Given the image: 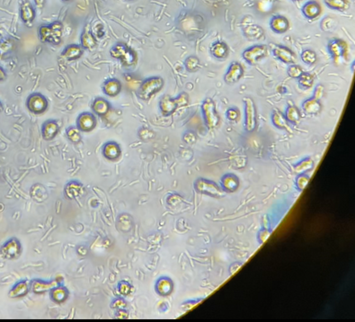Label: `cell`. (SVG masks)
Returning <instances> with one entry per match:
<instances>
[{
	"mask_svg": "<svg viewBox=\"0 0 355 322\" xmlns=\"http://www.w3.org/2000/svg\"><path fill=\"white\" fill-rule=\"evenodd\" d=\"M176 100L178 103V107L187 106L189 103V96L185 92H182L178 97H176Z\"/></svg>",
	"mask_w": 355,
	"mask_h": 322,
	"instance_id": "cell-48",
	"label": "cell"
},
{
	"mask_svg": "<svg viewBox=\"0 0 355 322\" xmlns=\"http://www.w3.org/2000/svg\"><path fill=\"white\" fill-rule=\"evenodd\" d=\"M241 265H242V264H241V263H237V262H236L234 264H231V267H230V273H231V274H235L236 272L241 267Z\"/></svg>",
	"mask_w": 355,
	"mask_h": 322,
	"instance_id": "cell-55",
	"label": "cell"
},
{
	"mask_svg": "<svg viewBox=\"0 0 355 322\" xmlns=\"http://www.w3.org/2000/svg\"><path fill=\"white\" fill-rule=\"evenodd\" d=\"M103 156L108 160H117L120 157L121 149L120 145L116 141H108L102 148Z\"/></svg>",
	"mask_w": 355,
	"mask_h": 322,
	"instance_id": "cell-20",
	"label": "cell"
},
{
	"mask_svg": "<svg viewBox=\"0 0 355 322\" xmlns=\"http://www.w3.org/2000/svg\"><path fill=\"white\" fill-rule=\"evenodd\" d=\"M244 35H245V38L251 40V41L259 40L264 35V30L259 25L250 24L244 29Z\"/></svg>",
	"mask_w": 355,
	"mask_h": 322,
	"instance_id": "cell-33",
	"label": "cell"
},
{
	"mask_svg": "<svg viewBox=\"0 0 355 322\" xmlns=\"http://www.w3.org/2000/svg\"><path fill=\"white\" fill-rule=\"evenodd\" d=\"M270 27L276 34H284L290 27L289 20L283 15H274L270 21Z\"/></svg>",
	"mask_w": 355,
	"mask_h": 322,
	"instance_id": "cell-23",
	"label": "cell"
},
{
	"mask_svg": "<svg viewBox=\"0 0 355 322\" xmlns=\"http://www.w3.org/2000/svg\"><path fill=\"white\" fill-rule=\"evenodd\" d=\"M315 166L314 163V160L311 158H305L302 160H300L299 162H297V164L294 165L293 167V171L294 173L297 174V175H300V174H306L308 171H310Z\"/></svg>",
	"mask_w": 355,
	"mask_h": 322,
	"instance_id": "cell-34",
	"label": "cell"
},
{
	"mask_svg": "<svg viewBox=\"0 0 355 322\" xmlns=\"http://www.w3.org/2000/svg\"><path fill=\"white\" fill-rule=\"evenodd\" d=\"M139 137L141 139H144V140H148V139H152L154 137V132L150 129H147V128H142L139 130Z\"/></svg>",
	"mask_w": 355,
	"mask_h": 322,
	"instance_id": "cell-49",
	"label": "cell"
},
{
	"mask_svg": "<svg viewBox=\"0 0 355 322\" xmlns=\"http://www.w3.org/2000/svg\"><path fill=\"white\" fill-rule=\"evenodd\" d=\"M129 318V312L124 309H120V310H116V319L118 320H125Z\"/></svg>",
	"mask_w": 355,
	"mask_h": 322,
	"instance_id": "cell-54",
	"label": "cell"
},
{
	"mask_svg": "<svg viewBox=\"0 0 355 322\" xmlns=\"http://www.w3.org/2000/svg\"><path fill=\"white\" fill-rule=\"evenodd\" d=\"M97 125L96 116L90 112L81 113L77 118V127L81 132H90Z\"/></svg>",
	"mask_w": 355,
	"mask_h": 322,
	"instance_id": "cell-10",
	"label": "cell"
},
{
	"mask_svg": "<svg viewBox=\"0 0 355 322\" xmlns=\"http://www.w3.org/2000/svg\"><path fill=\"white\" fill-rule=\"evenodd\" d=\"M271 231H269L267 229H264L262 231H259L258 233V242L260 244H264L265 241H267L269 239V237L271 236Z\"/></svg>",
	"mask_w": 355,
	"mask_h": 322,
	"instance_id": "cell-51",
	"label": "cell"
},
{
	"mask_svg": "<svg viewBox=\"0 0 355 322\" xmlns=\"http://www.w3.org/2000/svg\"><path fill=\"white\" fill-rule=\"evenodd\" d=\"M272 123L277 129L292 131V129L289 125L288 121L286 119L285 116H283L280 111L275 110L273 112Z\"/></svg>",
	"mask_w": 355,
	"mask_h": 322,
	"instance_id": "cell-32",
	"label": "cell"
},
{
	"mask_svg": "<svg viewBox=\"0 0 355 322\" xmlns=\"http://www.w3.org/2000/svg\"><path fill=\"white\" fill-rule=\"evenodd\" d=\"M83 53L84 49L82 48L80 44H69L64 48L61 56L67 62H73L81 58Z\"/></svg>",
	"mask_w": 355,
	"mask_h": 322,
	"instance_id": "cell-22",
	"label": "cell"
},
{
	"mask_svg": "<svg viewBox=\"0 0 355 322\" xmlns=\"http://www.w3.org/2000/svg\"><path fill=\"white\" fill-rule=\"evenodd\" d=\"M121 82L116 77L108 78L102 85V90L109 97H116L121 91Z\"/></svg>",
	"mask_w": 355,
	"mask_h": 322,
	"instance_id": "cell-19",
	"label": "cell"
},
{
	"mask_svg": "<svg viewBox=\"0 0 355 322\" xmlns=\"http://www.w3.org/2000/svg\"><path fill=\"white\" fill-rule=\"evenodd\" d=\"M310 181V178L306 175V174H300V175H297V178H296V187L299 191H303L305 188H307V185L309 184Z\"/></svg>",
	"mask_w": 355,
	"mask_h": 322,
	"instance_id": "cell-41",
	"label": "cell"
},
{
	"mask_svg": "<svg viewBox=\"0 0 355 322\" xmlns=\"http://www.w3.org/2000/svg\"><path fill=\"white\" fill-rule=\"evenodd\" d=\"M48 99L41 93H33L27 97L26 107L35 116L44 114L48 109Z\"/></svg>",
	"mask_w": 355,
	"mask_h": 322,
	"instance_id": "cell-5",
	"label": "cell"
},
{
	"mask_svg": "<svg viewBox=\"0 0 355 322\" xmlns=\"http://www.w3.org/2000/svg\"><path fill=\"white\" fill-rule=\"evenodd\" d=\"M293 1H301V0H293Z\"/></svg>",
	"mask_w": 355,
	"mask_h": 322,
	"instance_id": "cell-60",
	"label": "cell"
},
{
	"mask_svg": "<svg viewBox=\"0 0 355 322\" xmlns=\"http://www.w3.org/2000/svg\"><path fill=\"white\" fill-rule=\"evenodd\" d=\"M156 292L161 296H168L170 295L174 290L173 281L168 277H160L157 281L156 285H155Z\"/></svg>",
	"mask_w": 355,
	"mask_h": 322,
	"instance_id": "cell-25",
	"label": "cell"
},
{
	"mask_svg": "<svg viewBox=\"0 0 355 322\" xmlns=\"http://www.w3.org/2000/svg\"><path fill=\"white\" fill-rule=\"evenodd\" d=\"M111 104L109 101L104 97H96L91 104V109L93 114L99 117L107 116L111 111Z\"/></svg>",
	"mask_w": 355,
	"mask_h": 322,
	"instance_id": "cell-18",
	"label": "cell"
},
{
	"mask_svg": "<svg viewBox=\"0 0 355 322\" xmlns=\"http://www.w3.org/2000/svg\"><path fill=\"white\" fill-rule=\"evenodd\" d=\"M273 54L275 58L285 64H293L296 62V54L283 45H275L273 48Z\"/></svg>",
	"mask_w": 355,
	"mask_h": 322,
	"instance_id": "cell-15",
	"label": "cell"
},
{
	"mask_svg": "<svg viewBox=\"0 0 355 322\" xmlns=\"http://www.w3.org/2000/svg\"><path fill=\"white\" fill-rule=\"evenodd\" d=\"M3 111V105H2V103L0 102V112H2Z\"/></svg>",
	"mask_w": 355,
	"mask_h": 322,
	"instance_id": "cell-58",
	"label": "cell"
},
{
	"mask_svg": "<svg viewBox=\"0 0 355 322\" xmlns=\"http://www.w3.org/2000/svg\"><path fill=\"white\" fill-rule=\"evenodd\" d=\"M226 116L228 118V120L231 121V122H235V121L238 119L239 117V111L237 109H236L234 107L228 109L226 112Z\"/></svg>",
	"mask_w": 355,
	"mask_h": 322,
	"instance_id": "cell-47",
	"label": "cell"
},
{
	"mask_svg": "<svg viewBox=\"0 0 355 322\" xmlns=\"http://www.w3.org/2000/svg\"><path fill=\"white\" fill-rule=\"evenodd\" d=\"M324 93H325V88L322 86L321 84H319V85H317V87H315L314 95L312 97L316 98L317 100H320L323 96H324Z\"/></svg>",
	"mask_w": 355,
	"mask_h": 322,
	"instance_id": "cell-52",
	"label": "cell"
},
{
	"mask_svg": "<svg viewBox=\"0 0 355 322\" xmlns=\"http://www.w3.org/2000/svg\"><path fill=\"white\" fill-rule=\"evenodd\" d=\"M59 130V127L56 121H46L42 126V136L45 140H52L58 135Z\"/></svg>",
	"mask_w": 355,
	"mask_h": 322,
	"instance_id": "cell-24",
	"label": "cell"
},
{
	"mask_svg": "<svg viewBox=\"0 0 355 322\" xmlns=\"http://www.w3.org/2000/svg\"><path fill=\"white\" fill-rule=\"evenodd\" d=\"M129 1H133V0H129Z\"/></svg>",
	"mask_w": 355,
	"mask_h": 322,
	"instance_id": "cell-61",
	"label": "cell"
},
{
	"mask_svg": "<svg viewBox=\"0 0 355 322\" xmlns=\"http://www.w3.org/2000/svg\"><path fill=\"white\" fill-rule=\"evenodd\" d=\"M182 139H183V141H184L185 143H187V144H193V143L196 141V134H195L194 132H192V131L188 130V131H186V132L183 134V136H182Z\"/></svg>",
	"mask_w": 355,
	"mask_h": 322,
	"instance_id": "cell-50",
	"label": "cell"
},
{
	"mask_svg": "<svg viewBox=\"0 0 355 322\" xmlns=\"http://www.w3.org/2000/svg\"><path fill=\"white\" fill-rule=\"evenodd\" d=\"M159 110L163 116H170L178 110V105L176 98L169 95H164L159 100Z\"/></svg>",
	"mask_w": 355,
	"mask_h": 322,
	"instance_id": "cell-16",
	"label": "cell"
},
{
	"mask_svg": "<svg viewBox=\"0 0 355 322\" xmlns=\"http://www.w3.org/2000/svg\"><path fill=\"white\" fill-rule=\"evenodd\" d=\"M66 136H67V139L74 144L79 143L81 140V131L77 128V126L67 127V130H66Z\"/></svg>",
	"mask_w": 355,
	"mask_h": 322,
	"instance_id": "cell-38",
	"label": "cell"
},
{
	"mask_svg": "<svg viewBox=\"0 0 355 322\" xmlns=\"http://www.w3.org/2000/svg\"><path fill=\"white\" fill-rule=\"evenodd\" d=\"M117 291H118V293H120V295L126 296V295L130 294L132 292V286L127 281H121L117 285Z\"/></svg>",
	"mask_w": 355,
	"mask_h": 322,
	"instance_id": "cell-43",
	"label": "cell"
},
{
	"mask_svg": "<svg viewBox=\"0 0 355 322\" xmlns=\"http://www.w3.org/2000/svg\"><path fill=\"white\" fill-rule=\"evenodd\" d=\"M211 55L218 60H225L228 58L230 49L224 42H216L211 46Z\"/></svg>",
	"mask_w": 355,
	"mask_h": 322,
	"instance_id": "cell-31",
	"label": "cell"
},
{
	"mask_svg": "<svg viewBox=\"0 0 355 322\" xmlns=\"http://www.w3.org/2000/svg\"><path fill=\"white\" fill-rule=\"evenodd\" d=\"M302 110L307 116H317L322 110L320 100H317L314 97L308 98L303 102Z\"/></svg>",
	"mask_w": 355,
	"mask_h": 322,
	"instance_id": "cell-30",
	"label": "cell"
},
{
	"mask_svg": "<svg viewBox=\"0 0 355 322\" xmlns=\"http://www.w3.org/2000/svg\"><path fill=\"white\" fill-rule=\"evenodd\" d=\"M321 6L317 3V1H308L305 5H303L302 13L305 17L307 19H315L318 15L321 14Z\"/></svg>",
	"mask_w": 355,
	"mask_h": 322,
	"instance_id": "cell-29",
	"label": "cell"
},
{
	"mask_svg": "<svg viewBox=\"0 0 355 322\" xmlns=\"http://www.w3.org/2000/svg\"><path fill=\"white\" fill-rule=\"evenodd\" d=\"M303 72H304V70H303L302 67L298 65H294V64L290 65L288 70H287L289 77L291 78H294V79H297Z\"/></svg>",
	"mask_w": 355,
	"mask_h": 322,
	"instance_id": "cell-42",
	"label": "cell"
},
{
	"mask_svg": "<svg viewBox=\"0 0 355 322\" xmlns=\"http://www.w3.org/2000/svg\"><path fill=\"white\" fill-rule=\"evenodd\" d=\"M34 5L40 9H43L45 5V0H34Z\"/></svg>",
	"mask_w": 355,
	"mask_h": 322,
	"instance_id": "cell-56",
	"label": "cell"
},
{
	"mask_svg": "<svg viewBox=\"0 0 355 322\" xmlns=\"http://www.w3.org/2000/svg\"><path fill=\"white\" fill-rule=\"evenodd\" d=\"M245 106V129L248 132L255 130L257 125V113L254 102L251 97H245L243 99Z\"/></svg>",
	"mask_w": 355,
	"mask_h": 322,
	"instance_id": "cell-9",
	"label": "cell"
},
{
	"mask_svg": "<svg viewBox=\"0 0 355 322\" xmlns=\"http://www.w3.org/2000/svg\"><path fill=\"white\" fill-rule=\"evenodd\" d=\"M30 291V282L27 280H21L14 284V286L10 289L8 292V297L12 299L24 297Z\"/></svg>",
	"mask_w": 355,
	"mask_h": 322,
	"instance_id": "cell-21",
	"label": "cell"
},
{
	"mask_svg": "<svg viewBox=\"0 0 355 322\" xmlns=\"http://www.w3.org/2000/svg\"><path fill=\"white\" fill-rule=\"evenodd\" d=\"M112 58L120 61L126 68L134 67L138 63V54L133 49L124 43H117L110 50Z\"/></svg>",
	"mask_w": 355,
	"mask_h": 322,
	"instance_id": "cell-3",
	"label": "cell"
},
{
	"mask_svg": "<svg viewBox=\"0 0 355 322\" xmlns=\"http://www.w3.org/2000/svg\"><path fill=\"white\" fill-rule=\"evenodd\" d=\"M80 45L82 48L87 51H91L97 45V38L93 34L91 29L85 28L80 36Z\"/></svg>",
	"mask_w": 355,
	"mask_h": 322,
	"instance_id": "cell-28",
	"label": "cell"
},
{
	"mask_svg": "<svg viewBox=\"0 0 355 322\" xmlns=\"http://www.w3.org/2000/svg\"><path fill=\"white\" fill-rule=\"evenodd\" d=\"M297 79H298V86H299V87L302 88V89H305V90L311 88L313 87V85H314V80H315L314 76L312 74L305 72V71L300 75V77H298Z\"/></svg>",
	"mask_w": 355,
	"mask_h": 322,
	"instance_id": "cell-37",
	"label": "cell"
},
{
	"mask_svg": "<svg viewBox=\"0 0 355 322\" xmlns=\"http://www.w3.org/2000/svg\"><path fill=\"white\" fill-rule=\"evenodd\" d=\"M324 2L328 8L336 11H345L349 7L347 0H324Z\"/></svg>",
	"mask_w": 355,
	"mask_h": 322,
	"instance_id": "cell-36",
	"label": "cell"
},
{
	"mask_svg": "<svg viewBox=\"0 0 355 322\" xmlns=\"http://www.w3.org/2000/svg\"><path fill=\"white\" fill-rule=\"evenodd\" d=\"M13 46H14L13 41H11V40L3 41L0 44V57H3L5 54L11 52V50L13 49Z\"/></svg>",
	"mask_w": 355,
	"mask_h": 322,
	"instance_id": "cell-44",
	"label": "cell"
},
{
	"mask_svg": "<svg viewBox=\"0 0 355 322\" xmlns=\"http://www.w3.org/2000/svg\"><path fill=\"white\" fill-rule=\"evenodd\" d=\"M238 187H239L238 178L233 174H226L221 179V188L224 192H236Z\"/></svg>",
	"mask_w": 355,
	"mask_h": 322,
	"instance_id": "cell-26",
	"label": "cell"
},
{
	"mask_svg": "<svg viewBox=\"0 0 355 322\" xmlns=\"http://www.w3.org/2000/svg\"><path fill=\"white\" fill-rule=\"evenodd\" d=\"M93 34L96 36V38L101 39L105 36L106 34V29H105V26L102 23H96V25L94 26L93 28Z\"/></svg>",
	"mask_w": 355,
	"mask_h": 322,
	"instance_id": "cell-45",
	"label": "cell"
},
{
	"mask_svg": "<svg viewBox=\"0 0 355 322\" xmlns=\"http://www.w3.org/2000/svg\"><path fill=\"white\" fill-rule=\"evenodd\" d=\"M184 67L186 68L188 72H197L201 68V63L200 60L197 58L196 56H189L184 61Z\"/></svg>",
	"mask_w": 355,
	"mask_h": 322,
	"instance_id": "cell-39",
	"label": "cell"
},
{
	"mask_svg": "<svg viewBox=\"0 0 355 322\" xmlns=\"http://www.w3.org/2000/svg\"><path fill=\"white\" fill-rule=\"evenodd\" d=\"M110 307L114 310H120V309H124L127 307V302L123 298H116L112 303H111Z\"/></svg>",
	"mask_w": 355,
	"mask_h": 322,
	"instance_id": "cell-46",
	"label": "cell"
},
{
	"mask_svg": "<svg viewBox=\"0 0 355 322\" xmlns=\"http://www.w3.org/2000/svg\"><path fill=\"white\" fill-rule=\"evenodd\" d=\"M268 47L264 44H257L245 49L242 57L250 65H256L268 55Z\"/></svg>",
	"mask_w": 355,
	"mask_h": 322,
	"instance_id": "cell-7",
	"label": "cell"
},
{
	"mask_svg": "<svg viewBox=\"0 0 355 322\" xmlns=\"http://www.w3.org/2000/svg\"><path fill=\"white\" fill-rule=\"evenodd\" d=\"M244 67L237 62L231 63V66L228 68L225 76H224V81L227 84H235L237 82L239 81L240 79L244 76Z\"/></svg>",
	"mask_w": 355,
	"mask_h": 322,
	"instance_id": "cell-13",
	"label": "cell"
},
{
	"mask_svg": "<svg viewBox=\"0 0 355 322\" xmlns=\"http://www.w3.org/2000/svg\"><path fill=\"white\" fill-rule=\"evenodd\" d=\"M194 189L199 193L214 198L223 197L225 193L216 183L205 178H198L194 183Z\"/></svg>",
	"mask_w": 355,
	"mask_h": 322,
	"instance_id": "cell-4",
	"label": "cell"
},
{
	"mask_svg": "<svg viewBox=\"0 0 355 322\" xmlns=\"http://www.w3.org/2000/svg\"><path fill=\"white\" fill-rule=\"evenodd\" d=\"M201 301H202V299L200 300H193V301H189V302H185L182 304V308L184 311H190L192 310V308L194 307L195 305H197L198 303H200Z\"/></svg>",
	"mask_w": 355,
	"mask_h": 322,
	"instance_id": "cell-53",
	"label": "cell"
},
{
	"mask_svg": "<svg viewBox=\"0 0 355 322\" xmlns=\"http://www.w3.org/2000/svg\"><path fill=\"white\" fill-rule=\"evenodd\" d=\"M64 194L69 200H75L81 197L85 193V187L77 180H71L64 187Z\"/></svg>",
	"mask_w": 355,
	"mask_h": 322,
	"instance_id": "cell-14",
	"label": "cell"
},
{
	"mask_svg": "<svg viewBox=\"0 0 355 322\" xmlns=\"http://www.w3.org/2000/svg\"><path fill=\"white\" fill-rule=\"evenodd\" d=\"M63 2H70V1H72V0H62Z\"/></svg>",
	"mask_w": 355,
	"mask_h": 322,
	"instance_id": "cell-59",
	"label": "cell"
},
{
	"mask_svg": "<svg viewBox=\"0 0 355 322\" xmlns=\"http://www.w3.org/2000/svg\"><path fill=\"white\" fill-rule=\"evenodd\" d=\"M300 57H301L303 63H306L307 65H313L317 63V53L312 50L303 51Z\"/></svg>",
	"mask_w": 355,
	"mask_h": 322,
	"instance_id": "cell-40",
	"label": "cell"
},
{
	"mask_svg": "<svg viewBox=\"0 0 355 322\" xmlns=\"http://www.w3.org/2000/svg\"><path fill=\"white\" fill-rule=\"evenodd\" d=\"M60 284H61V282L58 281L57 279L51 280V281L34 279L30 282V289L35 294H43V293L50 292L52 289Z\"/></svg>",
	"mask_w": 355,
	"mask_h": 322,
	"instance_id": "cell-12",
	"label": "cell"
},
{
	"mask_svg": "<svg viewBox=\"0 0 355 322\" xmlns=\"http://www.w3.org/2000/svg\"><path fill=\"white\" fill-rule=\"evenodd\" d=\"M20 18L26 26H32L36 17V10L29 0H23L20 5Z\"/></svg>",
	"mask_w": 355,
	"mask_h": 322,
	"instance_id": "cell-11",
	"label": "cell"
},
{
	"mask_svg": "<svg viewBox=\"0 0 355 322\" xmlns=\"http://www.w3.org/2000/svg\"><path fill=\"white\" fill-rule=\"evenodd\" d=\"M68 296H69V292L67 287L62 285V284H59L50 291V297L53 303H65L68 299Z\"/></svg>",
	"mask_w": 355,
	"mask_h": 322,
	"instance_id": "cell-27",
	"label": "cell"
},
{
	"mask_svg": "<svg viewBox=\"0 0 355 322\" xmlns=\"http://www.w3.org/2000/svg\"><path fill=\"white\" fill-rule=\"evenodd\" d=\"M202 116L209 129H214L219 125L220 117L218 116L216 105L211 98H206L202 105Z\"/></svg>",
	"mask_w": 355,
	"mask_h": 322,
	"instance_id": "cell-6",
	"label": "cell"
},
{
	"mask_svg": "<svg viewBox=\"0 0 355 322\" xmlns=\"http://www.w3.org/2000/svg\"><path fill=\"white\" fill-rule=\"evenodd\" d=\"M21 253H22L21 242L15 237L5 241L0 248V255L6 260L17 259Z\"/></svg>",
	"mask_w": 355,
	"mask_h": 322,
	"instance_id": "cell-8",
	"label": "cell"
},
{
	"mask_svg": "<svg viewBox=\"0 0 355 322\" xmlns=\"http://www.w3.org/2000/svg\"><path fill=\"white\" fill-rule=\"evenodd\" d=\"M347 44L343 40H333L328 44V51L334 61H338L346 56L347 53Z\"/></svg>",
	"mask_w": 355,
	"mask_h": 322,
	"instance_id": "cell-17",
	"label": "cell"
},
{
	"mask_svg": "<svg viewBox=\"0 0 355 322\" xmlns=\"http://www.w3.org/2000/svg\"><path fill=\"white\" fill-rule=\"evenodd\" d=\"M165 80L159 76L147 77L140 82L136 90L138 98L142 101L148 102L163 89Z\"/></svg>",
	"mask_w": 355,
	"mask_h": 322,
	"instance_id": "cell-1",
	"label": "cell"
},
{
	"mask_svg": "<svg viewBox=\"0 0 355 322\" xmlns=\"http://www.w3.org/2000/svg\"><path fill=\"white\" fill-rule=\"evenodd\" d=\"M5 79H6V73L3 67H0V81H4Z\"/></svg>",
	"mask_w": 355,
	"mask_h": 322,
	"instance_id": "cell-57",
	"label": "cell"
},
{
	"mask_svg": "<svg viewBox=\"0 0 355 322\" xmlns=\"http://www.w3.org/2000/svg\"><path fill=\"white\" fill-rule=\"evenodd\" d=\"M285 117L290 124L297 125L301 120L302 116L297 106H290L287 107L286 112H285Z\"/></svg>",
	"mask_w": 355,
	"mask_h": 322,
	"instance_id": "cell-35",
	"label": "cell"
},
{
	"mask_svg": "<svg viewBox=\"0 0 355 322\" xmlns=\"http://www.w3.org/2000/svg\"><path fill=\"white\" fill-rule=\"evenodd\" d=\"M63 31L64 26L60 21H54L50 24H43L39 27V38L44 44L59 45L62 41Z\"/></svg>",
	"mask_w": 355,
	"mask_h": 322,
	"instance_id": "cell-2",
	"label": "cell"
}]
</instances>
